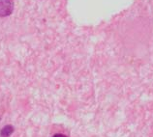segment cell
Returning a JSON list of instances; mask_svg holds the SVG:
<instances>
[{
    "instance_id": "obj_1",
    "label": "cell",
    "mask_w": 153,
    "mask_h": 137,
    "mask_svg": "<svg viewBox=\"0 0 153 137\" xmlns=\"http://www.w3.org/2000/svg\"><path fill=\"white\" fill-rule=\"evenodd\" d=\"M14 9L13 0H0V17L9 15Z\"/></svg>"
},
{
    "instance_id": "obj_2",
    "label": "cell",
    "mask_w": 153,
    "mask_h": 137,
    "mask_svg": "<svg viewBox=\"0 0 153 137\" xmlns=\"http://www.w3.org/2000/svg\"><path fill=\"white\" fill-rule=\"evenodd\" d=\"M14 131V128L12 126H6L1 130V137H9Z\"/></svg>"
},
{
    "instance_id": "obj_3",
    "label": "cell",
    "mask_w": 153,
    "mask_h": 137,
    "mask_svg": "<svg viewBox=\"0 0 153 137\" xmlns=\"http://www.w3.org/2000/svg\"><path fill=\"white\" fill-rule=\"evenodd\" d=\"M53 137H67V136L63 135V134H55V135H53Z\"/></svg>"
}]
</instances>
